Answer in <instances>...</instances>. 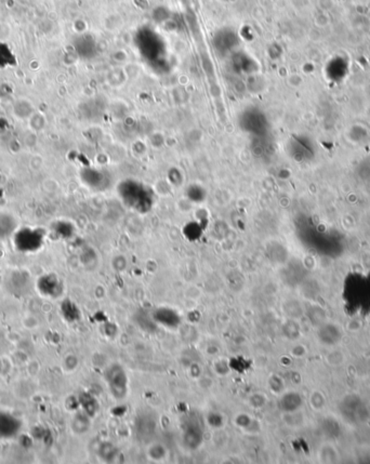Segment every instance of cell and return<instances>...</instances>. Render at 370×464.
I'll list each match as a JSON object with an SVG mask.
<instances>
[{"mask_svg":"<svg viewBox=\"0 0 370 464\" xmlns=\"http://www.w3.org/2000/svg\"><path fill=\"white\" fill-rule=\"evenodd\" d=\"M21 428L19 420L7 412L0 411V437L10 438L18 433Z\"/></svg>","mask_w":370,"mask_h":464,"instance_id":"3957f363","label":"cell"},{"mask_svg":"<svg viewBox=\"0 0 370 464\" xmlns=\"http://www.w3.org/2000/svg\"><path fill=\"white\" fill-rule=\"evenodd\" d=\"M58 287H60L58 281L55 278V277H51V276L44 277V278L41 277V279L39 281V289L41 290V292H44L45 295H48V296L55 295L57 290L58 289Z\"/></svg>","mask_w":370,"mask_h":464,"instance_id":"52a82bcc","label":"cell"},{"mask_svg":"<svg viewBox=\"0 0 370 464\" xmlns=\"http://www.w3.org/2000/svg\"><path fill=\"white\" fill-rule=\"evenodd\" d=\"M116 453H117V449L111 444H105L103 447L101 448V455H102V457L105 459L106 461L113 460V459L115 458Z\"/></svg>","mask_w":370,"mask_h":464,"instance_id":"ba28073f","label":"cell"},{"mask_svg":"<svg viewBox=\"0 0 370 464\" xmlns=\"http://www.w3.org/2000/svg\"><path fill=\"white\" fill-rule=\"evenodd\" d=\"M17 226L15 220L8 215H0V237L9 236L12 234Z\"/></svg>","mask_w":370,"mask_h":464,"instance_id":"8992f818","label":"cell"},{"mask_svg":"<svg viewBox=\"0 0 370 464\" xmlns=\"http://www.w3.org/2000/svg\"><path fill=\"white\" fill-rule=\"evenodd\" d=\"M105 378L113 396L122 399L127 395L128 380L126 371L120 365H112L105 372Z\"/></svg>","mask_w":370,"mask_h":464,"instance_id":"7a4b0ae2","label":"cell"},{"mask_svg":"<svg viewBox=\"0 0 370 464\" xmlns=\"http://www.w3.org/2000/svg\"><path fill=\"white\" fill-rule=\"evenodd\" d=\"M44 232L38 228L25 227L15 232L14 245L21 252H36L44 246Z\"/></svg>","mask_w":370,"mask_h":464,"instance_id":"6da1fadb","label":"cell"},{"mask_svg":"<svg viewBox=\"0 0 370 464\" xmlns=\"http://www.w3.org/2000/svg\"><path fill=\"white\" fill-rule=\"evenodd\" d=\"M154 321L164 325L166 327L174 328L180 324V317L178 314L170 308H158L154 313Z\"/></svg>","mask_w":370,"mask_h":464,"instance_id":"277c9868","label":"cell"},{"mask_svg":"<svg viewBox=\"0 0 370 464\" xmlns=\"http://www.w3.org/2000/svg\"><path fill=\"white\" fill-rule=\"evenodd\" d=\"M184 444L190 449H196L202 442V432L198 426H190L184 432L183 435Z\"/></svg>","mask_w":370,"mask_h":464,"instance_id":"5b68a950","label":"cell"}]
</instances>
